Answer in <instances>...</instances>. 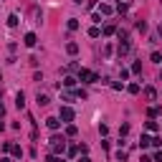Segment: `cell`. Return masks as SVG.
Returning <instances> with one entry per match:
<instances>
[{
    "label": "cell",
    "instance_id": "obj_1",
    "mask_svg": "<svg viewBox=\"0 0 162 162\" xmlns=\"http://www.w3.org/2000/svg\"><path fill=\"white\" fill-rule=\"evenodd\" d=\"M79 81H84V84H96L99 76H96L94 71H89V69H81V71H79Z\"/></svg>",
    "mask_w": 162,
    "mask_h": 162
},
{
    "label": "cell",
    "instance_id": "obj_2",
    "mask_svg": "<svg viewBox=\"0 0 162 162\" xmlns=\"http://www.w3.org/2000/svg\"><path fill=\"white\" fill-rule=\"evenodd\" d=\"M58 119H64V122H74V109L71 107H61V117Z\"/></svg>",
    "mask_w": 162,
    "mask_h": 162
},
{
    "label": "cell",
    "instance_id": "obj_3",
    "mask_svg": "<svg viewBox=\"0 0 162 162\" xmlns=\"http://www.w3.org/2000/svg\"><path fill=\"white\" fill-rule=\"evenodd\" d=\"M46 127H48V129H53V132H56V129H58V127H61V119H58V117H48V119H46Z\"/></svg>",
    "mask_w": 162,
    "mask_h": 162
},
{
    "label": "cell",
    "instance_id": "obj_4",
    "mask_svg": "<svg viewBox=\"0 0 162 162\" xmlns=\"http://www.w3.org/2000/svg\"><path fill=\"white\" fill-rule=\"evenodd\" d=\"M129 48H132V46H129V40H122V43L117 46V53H119V56H127Z\"/></svg>",
    "mask_w": 162,
    "mask_h": 162
},
{
    "label": "cell",
    "instance_id": "obj_5",
    "mask_svg": "<svg viewBox=\"0 0 162 162\" xmlns=\"http://www.w3.org/2000/svg\"><path fill=\"white\" fill-rule=\"evenodd\" d=\"M36 40H38V38H36V33H26V38H23V43L33 48V46H36Z\"/></svg>",
    "mask_w": 162,
    "mask_h": 162
},
{
    "label": "cell",
    "instance_id": "obj_6",
    "mask_svg": "<svg viewBox=\"0 0 162 162\" xmlns=\"http://www.w3.org/2000/svg\"><path fill=\"white\" fill-rule=\"evenodd\" d=\"M112 10H114V8H112L109 3H101V5H99V13H101V15H112Z\"/></svg>",
    "mask_w": 162,
    "mask_h": 162
},
{
    "label": "cell",
    "instance_id": "obj_7",
    "mask_svg": "<svg viewBox=\"0 0 162 162\" xmlns=\"http://www.w3.org/2000/svg\"><path fill=\"white\" fill-rule=\"evenodd\" d=\"M15 104H18V109H23V107H26V94H23V91H18V96H15Z\"/></svg>",
    "mask_w": 162,
    "mask_h": 162
},
{
    "label": "cell",
    "instance_id": "obj_8",
    "mask_svg": "<svg viewBox=\"0 0 162 162\" xmlns=\"http://www.w3.org/2000/svg\"><path fill=\"white\" fill-rule=\"evenodd\" d=\"M36 101H38V104H40V107H46V104H48V101H51V99H48V94H40V91H38V96H36Z\"/></svg>",
    "mask_w": 162,
    "mask_h": 162
},
{
    "label": "cell",
    "instance_id": "obj_9",
    "mask_svg": "<svg viewBox=\"0 0 162 162\" xmlns=\"http://www.w3.org/2000/svg\"><path fill=\"white\" fill-rule=\"evenodd\" d=\"M145 96H147L150 101H155V99H157V91H155V86H147V89H145Z\"/></svg>",
    "mask_w": 162,
    "mask_h": 162
},
{
    "label": "cell",
    "instance_id": "obj_10",
    "mask_svg": "<svg viewBox=\"0 0 162 162\" xmlns=\"http://www.w3.org/2000/svg\"><path fill=\"white\" fill-rule=\"evenodd\" d=\"M66 51H69L71 56H76V53H79V43H74V40H71V43H66Z\"/></svg>",
    "mask_w": 162,
    "mask_h": 162
},
{
    "label": "cell",
    "instance_id": "obj_11",
    "mask_svg": "<svg viewBox=\"0 0 162 162\" xmlns=\"http://www.w3.org/2000/svg\"><path fill=\"white\" fill-rule=\"evenodd\" d=\"M66 26H69V31H79V20H76V18H69Z\"/></svg>",
    "mask_w": 162,
    "mask_h": 162
},
{
    "label": "cell",
    "instance_id": "obj_12",
    "mask_svg": "<svg viewBox=\"0 0 162 162\" xmlns=\"http://www.w3.org/2000/svg\"><path fill=\"white\" fill-rule=\"evenodd\" d=\"M150 145H152V139H150V137H145V134H142V139H139V147H142V150H145V147H150Z\"/></svg>",
    "mask_w": 162,
    "mask_h": 162
},
{
    "label": "cell",
    "instance_id": "obj_13",
    "mask_svg": "<svg viewBox=\"0 0 162 162\" xmlns=\"http://www.w3.org/2000/svg\"><path fill=\"white\" fill-rule=\"evenodd\" d=\"M8 26H10V28H15V26H18V15H15V13H13V15H8Z\"/></svg>",
    "mask_w": 162,
    "mask_h": 162
},
{
    "label": "cell",
    "instance_id": "obj_14",
    "mask_svg": "<svg viewBox=\"0 0 162 162\" xmlns=\"http://www.w3.org/2000/svg\"><path fill=\"white\" fill-rule=\"evenodd\" d=\"M145 129H147V132H157V122H152V119H150L147 124H145Z\"/></svg>",
    "mask_w": 162,
    "mask_h": 162
},
{
    "label": "cell",
    "instance_id": "obj_15",
    "mask_svg": "<svg viewBox=\"0 0 162 162\" xmlns=\"http://www.w3.org/2000/svg\"><path fill=\"white\" fill-rule=\"evenodd\" d=\"M114 33H117V28H114V26H112V23H109V26H107V28H104V36H114Z\"/></svg>",
    "mask_w": 162,
    "mask_h": 162
},
{
    "label": "cell",
    "instance_id": "obj_16",
    "mask_svg": "<svg viewBox=\"0 0 162 162\" xmlns=\"http://www.w3.org/2000/svg\"><path fill=\"white\" fill-rule=\"evenodd\" d=\"M89 36H91V38H99V36H101V31L94 26V28H89Z\"/></svg>",
    "mask_w": 162,
    "mask_h": 162
},
{
    "label": "cell",
    "instance_id": "obj_17",
    "mask_svg": "<svg viewBox=\"0 0 162 162\" xmlns=\"http://www.w3.org/2000/svg\"><path fill=\"white\" fill-rule=\"evenodd\" d=\"M150 58H152V61H155V64H162V56H160V53H157V51H152V56H150Z\"/></svg>",
    "mask_w": 162,
    "mask_h": 162
},
{
    "label": "cell",
    "instance_id": "obj_18",
    "mask_svg": "<svg viewBox=\"0 0 162 162\" xmlns=\"http://www.w3.org/2000/svg\"><path fill=\"white\" fill-rule=\"evenodd\" d=\"M10 152H13V155H15V157H23V150H20V147H18V145H13V150H10Z\"/></svg>",
    "mask_w": 162,
    "mask_h": 162
},
{
    "label": "cell",
    "instance_id": "obj_19",
    "mask_svg": "<svg viewBox=\"0 0 162 162\" xmlns=\"http://www.w3.org/2000/svg\"><path fill=\"white\" fill-rule=\"evenodd\" d=\"M66 134H69V137H76V127L69 124V127H66Z\"/></svg>",
    "mask_w": 162,
    "mask_h": 162
},
{
    "label": "cell",
    "instance_id": "obj_20",
    "mask_svg": "<svg viewBox=\"0 0 162 162\" xmlns=\"http://www.w3.org/2000/svg\"><path fill=\"white\" fill-rule=\"evenodd\" d=\"M64 84H66V86H74V84H76V79H74V76H66V79H64Z\"/></svg>",
    "mask_w": 162,
    "mask_h": 162
},
{
    "label": "cell",
    "instance_id": "obj_21",
    "mask_svg": "<svg viewBox=\"0 0 162 162\" xmlns=\"http://www.w3.org/2000/svg\"><path fill=\"white\" fill-rule=\"evenodd\" d=\"M119 134H122V137L129 134V124H122V127H119Z\"/></svg>",
    "mask_w": 162,
    "mask_h": 162
},
{
    "label": "cell",
    "instance_id": "obj_22",
    "mask_svg": "<svg viewBox=\"0 0 162 162\" xmlns=\"http://www.w3.org/2000/svg\"><path fill=\"white\" fill-rule=\"evenodd\" d=\"M129 94H139V84H129Z\"/></svg>",
    "mask_w": 162,
    "mask_h": 162
},
{
    "label": "cell",
    "instance_id": "obj_23",
    "mask_svg": "<svg viewBox=\"0 0 162 162\" xmlns=\"http://www.w3.org/2000/svg\"><path fill=\"white\" fill-rule=\"evenodd\" d=\"M117 160H119V162H124V160H127V152H122V150H119V152H117Z\"/></svg>",
    "mask_w": 162,
    "mask_h": 162
},
{
    "label": "cell",
    "instance_id": "obj_24",
    "mask_svg": "<svg viewBox=\"0 0 162 162\" xmlns=\"http://www.w3.org/2000/svg\"><path fill=\"white\" fill-rule=\"evenodd\" d=\"M139 71H142V64H139V61H137V64L132 66V74H139Z\"/></svg>",
    "mask_w": 162,
    "mask_h": 162
},
{
    "label": "cell",
    "instance_id": "obj_25",
    "mask_svg": "<svg viewBox=\"0 0 162 162\" xmlns=\"http://www.w3.org/2000/svg\"><path fill=\"white\" fill-rule=\"evenodd\" d=\"M152 162H162V152H155V157H152Z\"/></svg>",
    "mask_w": 162,
    "mask_h": 162
},
{
    "label": "cell",
    "instance_id": "obj_26",
    "mask_svg": "<svg viewBox=\"0 0 162 162\" xmlns=\"http://www.w3.org/2000/svg\"><path fill=\"white\" fill-rule=\"evenodd\" d=\"M79 162H91V160H89V157H86V155H84V157H81V160H79Z\"/></svg>",
    "mask_w": 162,
    "mask_h": 162
},
{
    "label": "cell",
    "instance_id": "obj_27",
    "mask_svg": "<svg viewBox=\"0 0 162 162\" xmlns=\"http://www.w3.org/2000/svg\"><path fill=\"white\" fill-rule=\"evenodd\" d=\"M3 114H5V107H3V104H0V117H3Z\"/></svg>",
    "mask_w": 162,
    "mask_h": 162
},
{
    "label": "cell",
    "instance_id": "obj_28",
    "mask_svg": "<svg viewBox=\"0 0 162 162\" xmlns=\"http://www.w3.org/2000/svg\"><path fill=\"white\" fill-rule=\"evenodd\" d=\"M142 162H152V157H142Z\"/></svg>",
    "mask_w": 162,
    "mask_h": 162
},
{
    "label": "cell",
    "instance_id": "obj_29",
    "mask_svg": "<svg viewBox=\"0 0 162 162\" xmlns=\"http://www.w3.org/2000/svg\"><path fill=\"white\" fill-rule=\"evenodd\" d=\"M0 162H13V160H10V157H3V160H0Z\"/></svg>",
    "mask_w": 162,
    "mask_h": 162
},
{
    "label": "cell",
    "instance_id": "obj_30",
    "mask_svg": "<svg viewBox=\"0 0 162 162\" xmlns=\"http://www.w3.org/2000/svg\"><path fill=\"white\" fill-rule=\"evenodd\" d=\"M3 129H5V124H3V122H0V132H3Z\"/></svg>",
    "mask_w": 162,
    "mask_h": 162
},
{
    "label": "cell",
    "instance_id": "obj_31",
    "mask_svg": "<svg viewBox=\"0 0 162 162\" xmlns=\"http://www.w3.org/2000/svg\"><path fill=\"white\" fill-rule=\"evenodd\" d=\"M74 3H79V5H81V3H84V0H74Z\"/></svg>",
    "mask_w": 162,
    "mask_h": 162
}]
</instances>
